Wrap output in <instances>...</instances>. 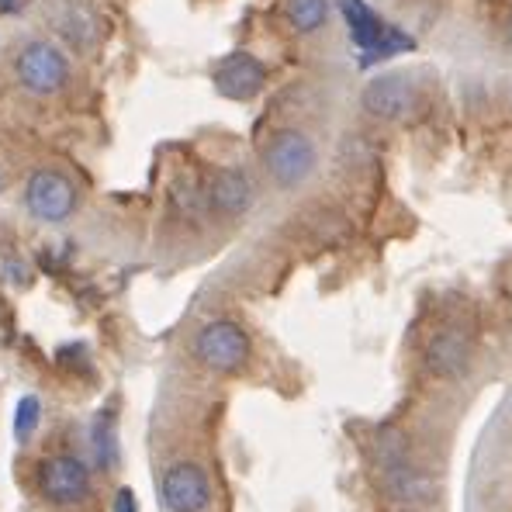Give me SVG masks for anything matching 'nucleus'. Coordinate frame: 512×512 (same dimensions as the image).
I'll list each match as a JSON object with an SVG mask.
<instances>
[{
	"label": "nucleus",
	"mask_w": 512,
	"mask_h": 512,
	"mask_svg": "<svg viewBox=\"0 0 512 512\" xmlns=\"http://www.w3.org/2000/svg\"><path fill=\"white\" fill-rule=\"evenodd\" d=\"M315 142L308 139L301 128H281V132L270 135V142L263 146V170L274 180L277 187L291 191V187L305 184L315 170Z\"/></svg>",
	"instance_id": "obj_3"
},
{
	"label": "nucleus",
	"mask_w": 512,
	"mask_h": 512,
	"mask_svg": "<svg viewBox=\"0 0 512 512\" xmlns=\"http://www.w3.org/2000/svg\"><path fill=\"white\" fill-rule=\"evenodd\" d=\"M111 512H139V495L128 485H122L115 492V499H111Z\"/></svg>",
	"instance_id": "obj_19"
},
{
	"label": "nucleus",
	"mask_w": 512,
	"mask_h": 512,
	"mask_svg": "<svg viewBox=\"0 0 512 512\" xmlns=\"http://www.w3.org/2000/svg\"><path fill=\"white\" fill-rule=\"evenodd\" d=\"M471 357H474V333L468 326H457V322L436 329L426 343V371L440 381L464 378L471 367Z\"/></svg>",
	"instance_id": "obj_7"
},
{
	"label": "nucleus",
	"mask_w": 512,
	"mask_h": 512,
	"mask_svg": "<svg viewBox=\"0 0 512 512\" xmlns=\"http://www.w3.org/2000/svg\"><path fill=\"white\" fill-rule=\"evenodd\" d=\"M381 488L391 502H398V506H419V502H429L436 495V481L429 478L426 471H419L412 461L395 464V468H384Z\"/></svg>",
	"instance_id": "obj_11"
},
{
	"label": "nucleus",
	"mask_w": 512,
	"mask_h": 512,
	"mask_svg": "<svg viewBox=\"0 0 512 512\" xmlns=\"http://www.w3.org/2000/svg\"><path fill=\"white\" fill-rule=\"evenodd\" d=\"M343 18H346V28H350V39L360 52L374 49V42H378L384 35V28H388L364 0H343Z\"/></svg>",
	"instance_id": "obj_12"
},
{
	"label": "nucleus",
	"mask_w": 512,
	"mask_h": 512,
	"mask_svg": "<svg viewBox=\"0 0 512 512\" xmlns=\"http://www.w3.org/2000/svg\"><path fill=\"white\" fill-rule=\"evenodd\" d=\"M14 73H18V84L28 94L49 97L56 90H63L66 80H70V59L63 56V49L56 42L32 39L21 45L18 59H14Z\"/></svg>",
	"instance_id": "obj_4"
},
{
	"label": "nucleus",
	"mask_w": 512,
	"mask_h": 512,
	"mask_svg": "<svg viewBox=\"0 0 512 512\" xmlns=\"http://www.w3.org/2000/svg\"><path fill=\"white\" fill-rule=\"evenodd\" d=\"M416 49V39L412 35H405L402 28H384V35L378 42H374V49L364 52V59H360V66H371V63H381V59H391V56H402V52Z\"/></svg>",
	"instance_id": "obj_18"
},
{
	"label": "nucleus",
	"mask_w": 512,
	"mask_h": 512,
	"mask_svg": "<svg viewBox=\"0 0 512 512\" xmlns=\"http://www.w3.org/2000/svg\"><path fill=\"white\" fill-rule=\"evenodd\" d=\"M509 39H512V25H509Z\"/></svg>",
	"instance_id": "obj_21"
},
{
	"label": "nucleus",
	"mask_w": 512,
	"mask_h": 512,
	"mask_svg": "<svg viewBox=\"0 0 512 512\" xmlns=\"http://www.w3.org/2000/svg\"><path fill=\"white\" fill-rule=\"evenodd\" d=\"M205 201L212 205L215 215H225V218H239L250 212L253 205V184L243 170L236 167H225V170H215L212 180H208V191H205Z\"/></svg>",
	"instance_id": "obj_10"
},
{
	"label": "nucleus",
	"mask_w": 512,
	"mask_h": 512,
	"mask_svg": "<svg viewBox=\"0 0 512 512\" xmlns=\"http://www.w3.org/2000/svg\"><path fill=\"white\" fill-rule=\"evenodd\" d=\"M14 7H18V0H0V14L14 11Z\"/></svg>",
	"instance_id": "obj_20"
},
{
	"label": "nucleus",
	"mask_w": 512,
	"mask_h": 512,
	"mask_svg": "<svg viewBox=\"0 0 512 512\" xmlns=\"http://www.w3.org/2000/svg\"><path fill=\"white\" fill-rule=\"evenodd\" d=\"M374 454H378V468H395V464L409 461V436L402 429H381L374 440Z\"/></svg>",
	"instance_id": "obj_17"
},
{
	"label": "nucleus",
	"mask_w": 512,
	"mask_h": 512,
	"mask_svg": "<svg viewBox=\"0 0 512 512\" xmlns=\"http://www.w3.org/2000/svg\"><path fill=\"white\" fill-rule=\"evenodd\" d=\"M0 187H4V180H0Z\"/></svg>",
	"instance_id": "obj_22"
},
{
	"label": "nucleus",
	"mask_w": 512,
	"mask_h": 512,
	"mask_svg": "<svg viewBox=\"0 0 512 512\" xmlns=\"http://www.w3.org/2000/svg\"><path fill=\"white\" fill-rule=\"evenodd\" d=\"M329 11H333V0H288V21L301 35H312L319 28H326Z\"/></svg>",
	"instance_id": "obj_15"
},
{
	"label": "nucleus",
	"mask_w": 512,
	"mask_h": 512,
	"mask_svg": "<svg viewBox=\"0 0 512 512\" xmlns=\"http://www.w3.org/2000/svg\"><path fill=\"white\" fill-rule=\"evenodd\" d=\"M56 28L73 49H90L97 39V18L84 4H66L63 11L56 14Z\"/></svg>",
	"instance_id": "obj_14"
},
{
	"label": "nucleus",
	"mask_w": 512,
	"mask_h": 512,
	"mask_svg": "<svg viewBox=\"0 0 512 512\" xmlns=\"http://www.w3.org/2000/svg\"><path fill=\"white\" fill-rule=\"evenodd\" d=\"M90 457L101 471H111L118 464V433L111 409H101L90 423Z\"/></svg>",
	"instance_id": "obj_13"
},
{
	"label": "nucleus",
	"mask_w": 512,
	"mask_h": 512,
	"mask_svg": "<svg viewBox=\"0 0 512 512\" xmlns=\"http://www.w3.org/2000/svg\"><path fill=\"white\" fill-rule=\"evenodd\" d=\"M360 104L378 122H402L416 111L419 94L405 77H374L360 94Z\"/></svg>",
	"instance_id": "obj_9"
},
{
	"label": "nucleus",
	"mask_w": 512,
	"mask_h": 512,
	"mask_svg": "<svg viewBox=\"0 0 512 512\" xmlns=\"http://www.w3.org/2000/svg\"><path fill=\"white\" fill-rule=\"evenodd\" d=\"M11 426H14V440H18L21 447L32 443L35 433H39V426H42V398L39 395H21L18 405H14Z\"/></svg>",
	"instance_id": "obj_16"
},
{
	"label": "nucleus",
	"mask_w": 512,
	"mask_h": 512,
	"mask_svg": "<svg viewBox=\"0 0 512 512\" xmlns=\"http://www.w3.org/2000/svg\"><path fill=\"white\" fill-rule=\"evenodd\" d=\"M212 84L225 101H253L267 84V66L250 52H232L215 66Z\"/></svg>",
	"instance_id": "obj_8"
},
{
	"label": "nucleus",
	"mask_w": 512,
	"mask_h": 512,
	"mask_svg": "<svg viewBox=\"0 0 512 512\" xmlns=\"http://www.w3.org/2000/svg\"><path fill=\"white\" fill-rule=\"evenodd\" d=\"M191 357L212 374H239L253 357L246 329L232 319H212L191 336Z\"/></svg>",
	"instance_id": "obj_1"
},
{
	"label": "nucleus",
	"mask_w": 512,
	"mask_h": 512,
	"mask_svg": "<svg viewBox=\"0 0 512 512\" xmlns=\"http://www.w3.org/2000/svg\"><path fill=\"white\" fill-rule=\"evenodd\" d=\"M35 485L45 495V502L52 506H80L90 495V464L73 450H56V454H45L35 468Z\"/></svg>",
	"instance_id": "obj_2"
},
{
	"label": "nucleus",
	"mask_w": 512,
	"mask_h": 512,
	"mask_svg": "<svg viewBox=\"0 0 512 512\" xmlns=\"http://www.w3.org/2000/svg\"><path fill=\"white\" fill-rule=\"evenodd\" d=\"M160 502L167 512H208L212 478L198 461H173L160 478Z\"/></svg>",
	"instance_id": "obj_6"
},
{
	"label": "nucleus",
	"mask_w": 512,
	"mask_h": 512,
	"mask_svg": "<svg viewBox=\"0 0 512 512\" xmlns=\"http://www.w3.org/2000/svg\"><path fill=\"white\" fill-rule=\"evenodd\" d=\"M25 208L45 225H59L77 212V187L59 170H35L25 184Z\"/></svg>",
	"instance_id": "obj_5"
}]
</instances>
